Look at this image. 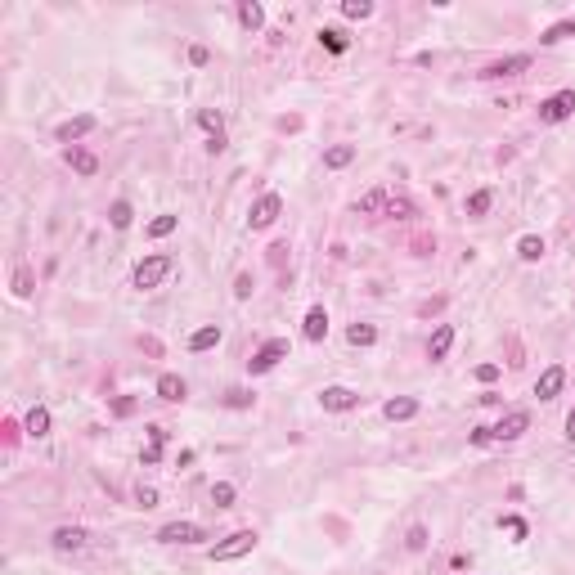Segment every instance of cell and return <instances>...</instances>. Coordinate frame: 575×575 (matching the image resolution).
<instances>
[{"label": "cell", "instance_id": "cell-36", "mask_svg": "<svg viewBox=\"0 0 575 575\" xmlns=\"http://www.w3.org/2000/svg\"><path fill=\"white\" fill-rule=\"evenodd\" d=\"M135 503L140 508H158V490H153V485H140V490H135Z\"/></svg>", "mask_w": 575, "mask_h": 575}, {"label": "cell", "instance_id": "cell-18", "mask_svg": "<svg viewBox=\"0 0 575 575\" xmlns=\"http://www.w3.org/2000/svg\"><path fill=\"white\" fill-rule=\"evenodd\" d=\"M54 549H59V553L85 549V531H81V526H59V531H54Z\"/></svg>", "mask_w": 575, "mask_h": 575}, {"label": "cell", "instance_id": "cell-21", "mask_svg": "<svg viewBox=\"0 0 575 575\" xmlns=\"http://www.w3.org/2000/svg\"><path fill=\"white\" fill-rule=\"evenodd\" d=\"M27 436H36V440L50 436V409H45V405H36L32 414H27Z\"/></svg>", "mask_w": 575, "mask_h": 575}, {"label": "cell", "instance_id": "cell-26", "mask_svg": "<svg viewBox=\"0 0 575 575\" xmlns=\"http://www.w3.org/2000/svg\"><path fill=\"white\" fill-rule=\"evenodd\" d=\"M517 256H522V261H540V256H544V238L540 234H526L522 243H517Z\"/></svg>", "mask_w": 575, "mask_h": 575}, {"label": "cell", "instance_id": "cell-7", "mask_svg": "<svg viewBox=\"0 0 575 575\" xmlns=\"http://www.w3.org/2000/svg\"><path fill=\"white\" fill-rule=\"evenodd\" d=\"M562 387H567V369H562V364H549V369L540 373V382H535V396L540 400H558Z\"/></svg>", "mask_w": 575, "mask_h": 575}, {"label": "cell", "instance_id": "cell-29", "mask_svg": "<svg viewBox=\"0 0 575 575\" xmlns=\"http://www.w3.org/2000/svg\"><path fill=\"white\" fill-rule=\"evenodd\" d=\"M490 203H494V189H476V194L467 198V216H485Z\"/></svg>", "mask_w": 575, "mask_h": 575}, {"label": "cell", "instance_id": "cell-9", "mask_svg": "<svg viewBox=\"0 0 575 575\" xmlns=\"http://www.w3.org/2000/svg\"><path fill=\"white\" fill-rule=\"evenodd\" d=\"M526 427H531V414H526V409H512V414H503L490 431H494V440H517Z\"/></svg>", "mask_w": 575, "mask_h": 575}, {"label": "cell", "instance_id": "cell-27", "mask_svg": "<svg viewBox=\"0 0 575 575\" xmlns=\"http://www.w3.org/2000/svg\"><path fill=\"white\" fill-rule=\"evenodd\" d=\"M176 229H180V216H153L149 220V238H167Z\"/></svg>", "mask_w": 575, "mask_h": 575}, {"label": "cell", "instance_id": "cell-15", "mask_svg": "<svg viewBox=\"0 0 575 575\" xmlns=\"http://www.w3.org/2000/svg\"><path fill=\"white\" fill-rule=\"evenodd\" d=\"M449 347H454V324H436V333L427 342V360H445Z\"/></svg>", "mask_w": 575, "mask_h": 575}, {"label": "cell", "instance_id": "cell-8", "mask_svg": "<svg viewBox=\"0 0 575 575\" xmlns=\"http://www.w3.org/2000/svg\"><path fill=\"white\" fill-rule=\"evenodd\" d=\"M198 540H203V526L194 522H171L158 531V544H198Z\"/></svg>", "mask_w": 575, "mask_h": 575}, {"label": "cell", "instance_id": "cell-10", "mask_svg": "<svg viewBox=\"0 0 575 575\" xmlns=\"http://www.w3.org/2000/svg\"><path fill=\"white\" fill-rule=\"evenodd\" d=\"M198 126H203L207 135H212V140H207V149H212V153L225 149V122H220V112H212V108H198Z\"/></svg>", "mask_w": 575, "mask_h": 575}, {"label": "cell", "instance_id": "cell-35", "mask_svg": "<svg viewBox=\"0 0 575 575\" xmlns=\"http://www.w3.org/2000/svg\"><path fill=\"white\" fill-rule=\"evenodd\" d=\"M378 207H387V194H382V189H373V194H364V198H360V212H364V216L378 212Z\"/></svg>", "mask_w": 575, "mask_h": 575}, {"label": "cell", "instance_id": "cell-37", "mask_svg": "<svg viewBox=\"0 0 575 575\" xmlns=\"http://www.w3.org/2000/svg\"><path fill=\"white\" fill-rule=\"evenodd\" d=\"M158 458H162V445H153V440H149V445L140 449V463H144V467H153Z\"/></svg>", "mask_w": 575, "mask_h": 575}, {"label": "cell", "instance_id": "cell-33", "mask_svg": "<svg viewBox=\"0 0 575 575\" xmlns=\"http://www.w3.org/2000/svg\"><path fill=\"white\" fill-rule=\"evenodd\" d=\"M405 549H409V553H423V549H427V526H409Z\"/></svg>", "mask_w": 575, "mask_h": 575}, {"label": "cell", "instance_id": "cell-42", "mask_svg": "<svg viewBox=\"0 0 575 575\" xmlns=\"http://www.w3.org/2000/svg\"><path fill=\"white\" fill-rule=\"evenodd\" d=\"M490 440H494L490 427H472V445H490Z\"/></svg>", "mask_w": 575, "mask_h": 575}, {"label": "cell", "instance_id": "cell-23", "mask_svg": "<svg viewBox=\"0 0 575 575\" xmlns=\"http://www.w3.org/2000/svg\"><path fill=\"white\" fill-rule=\"evenodd\" d=\"M347 342H351V347H373V342H378V328H373V324H351Z\"/></svg>", "mask_w": 575, "mask_h": 575}, {"label": "cell", "instance_id": "cell-39", "mask_svg": "<svg viewBox=\"0 0 575 575\" xmlns=\"http://www.w3.org/2000/svg\"><path fill=\"white\" fill-rule=\"evenodd\" d=\"M414 207L405 203V198H387V216H409Z\"/></svg>", "mask_w": 575, "mask_h": 575}, {"label": "cell", "instance_id": "cell-13", "mask_svg": "<svg viewBox=\"0 0 575 575\" xmlns=\"http://www.w3.org/2000/svg\"><path fill=\"white\" fill-rule=\"evenodd\" d=\"M63 158H68V167L76 171V176H85V180H90V176H99V158H94L90 149H76V144H72V149L63 153Z\"/></svg>", "mask_w": 575, "mask_h": 575}, {"label": "cell", "instance_id": "cell-20", "mask_svg": "<svg viewBox=\"0 0 575 575\" xmlns=\"http://www.w3.org/2000/svg\"><path fill=\"white\" fill-rule=\"evenodd\" d=\"M238 23H243L247 32H256V27H265V9L256 5V0H238Z\"/></svg>", "mask_w": 575, "mask_h": 575}, {"label": "cell", "instance_id": "cell-31", "mask_svg": "<svg viewBox=\"0 0 575 575\" xmlns=\"http://www.w3.org/2000/svg\"><path fill=\"white\" fill-rule=\"evenodd\" d=\"M32 288H36L32 270H27V265H18V270H14V297H32Z\"/></svg>", "mask_w": 575, "mask_h": 575}, {"label": "cell", "instance_id": "cell-1", "mask_svg": "<svg viewBox=\"0 0 575 575\" xmlns=\"http://www.w3.org/2000/svg\"><path fill=\"white\" fill-rule=\"evenodd\" d=\"M252 549H256V531H234V535H225L220 544H212L207 558H212V562H234V558H247Z\"/></svg>", "mask_w": 575, "mask_h": 575}, {"label": "cell", "instance_id": "cell-30", "mask_svg": "<svg viewBox=\"0 0 575 575\" xmlns=\"http://www.w3.org/2000/svg\"><path fill=\"white\" fill-rule=\"evenodd\" d=\"M234 499H238V490H234L229 481H216V485H212V503H216V508H234Z\"/></svg>", "mask_w": 575, "mask_h": 575}, {"label": "cell", "instance_id": "cell-4", "mask_svg": "<svg viewBox=\"0 0 575 575\" xmlns=\"http://www.w3.org/2000/svg\"><path fill=\"white\" fill-rule=\"evenodd\" d=\"M279 360H288V338H270L252 360H247V369H252V373H270Z\"/></svg>", "mask_w": 575, "mask_h": 575}, {"label": "cell", "instance_id": "cell-16", "mask_svg": "<svg viewBox=\"0 0 575 575\" xmlns=\"http://www.w3.org/2000/svg\"><path fill=\"white\" fill-rule=\"evenodd\" d=\"M158 396L171 400V405H180V400L189 396V382L180 378V373H162V378H158Z\"/></svg>", "mask_w": 575, "mask_h": 575}, {"label": "cell", "instance_id": "cell-11", "mask_svg": "<svg viewBox=\"0 0 575 575\" xmlns=\"http://www.w3.org/2000/svg\"><path fill=\"white\" fill-rule=\"evenodd\" d=\"M531 68V54H508V59H499V63H490L481 76H490V81H499V76H517V72H526Z\"/></svg>", "mask_w": 575, "mask_h": 575}, {"label": "cell", "instance_id": "cell-17", "mask_svg": "<svg viewBox=\"0 0 575 575\" xmlns=\"http://www.w3.org/2000/svg\"><path fill=\"white\" fill-rule=\"evenodd\" d=\"M328 338V310L324 306H310L306 310V342H324Z\"/></svg>", "mask_w": 575, "mask_h": 575}, {"label": "cell", "instance_id": "cell-2", "mask_svg": "<svg viewBox=\"0 0 575 575\" xmlns=\"http://www.w3.org/2000/svg\"><path fill=\"white\" fill-rule=\"evenodd\" d=\"M171 270H176V261H171L167 252H153V256H144V261L135 265V288H144V292H149V288H158V283L167 279Z\"/></svg>", "mask_w": 575, "mask_h": 575}, {"label": "cell", "instance_id": "cell-3", "mask_svg": "<svg viewBox=\"0 0 575 575\" xmlns=\"http://www.w3.org/2000/svg\"><path fill=\"white\" fill-rule=\"evenodd\" d=\"M575 112V90H558L553 99L540 103V122H549V126H558V122H567Z\"/></svg>", "mask_w": 575, "mask_h": 575}, {"label": "cell", "instance_id": "cell-22", "mask_svg": "<svg viewBox=\"0 0 575 575\" xmlns=\"http://www.w3.org/2000/svg\"><path fill=\"white\" fill-rule=\"evenodd\" d=\"M212 347H220V328L216 324H207V328H198L194 338H189V351H212Z\"/></svg>", "mask_w": 575, "mask_h": 575}, {"label": "cell", "instance_id": "cell-5", "mask_svg": "<svg viewBox=\"0 0 575 575\" xmlns=\"http://www.w3.org/2000/svg\"><path fill=\"white\" fill-rule=\"evenodd\" d=\"M279 216H283V198H279V194H261L247 220H252V229H270Z\"/></svg>", "mask_w": 575, "mask_h": 575}, {"label": "cell", "instance_id": "cell-41", "mask_svg": "<svg viewBox=\"0 0 575 575\" xmlns=\"http://www.w3.org/2000/svg\"><path fill=\"white\" fill-rule=\"evenodd\" d=\"M234 297H252V274H238V283H234Z\"/></svg>", "mask_w": 575, "mask_h": 575}, {"label": "cell", "instance_id": "cell-38", "mask_svg": "<svg viewBox=\"0 0 575 575\" xmlns=\"http://www.w3.org/2000/svg\"><path fill=\"white\" fill-rule=\"evenodd\" d=\"M499 364H476V382H494V378H499Z\"/></svg>", "mask_w": 575, "mask_h": 575}, {"label": "cell", "instance_id": "cell-24", "mask_svg": "<svg viewBox=\"0 0 575 575\" xmlns=\"http://www.w3.org/2000/svg\"><path fill=\"white\" fill-rule=\"evenodd\" d=\"M567 36H575V18H562V23H553L549 32L540 36V45H558V41H567Z\"/></svg>", "mask_w": 575, "mask_h": 575}, {"label": "cell", "instance_id": "cell-19", "mask_svg": "<svg viewBox=\"0 0 575 575\" xmlns=\"http://www.w3.org/2000/svg\"><path fill=\"white\" fill-rule=\"evenodd\" d=\"M356 162V144H333V149H324V167L328 171H342Z\"/></svg>", "mask_w": 575, "mask_h": 575}, {"label": "cell", "instance_id": "cell-28", "mask_svg": "<svg viewBox=\"0 0 575 575\" xmlns=\"http://www.w3.org/2000/svg\"><path fill=\"white\" fill-rule=\"evenodd\" d=\"M319 41H324V50L347 54V32H342V27H324V32H319Z\"/></svg>", "mask_w": 575, "mask_h": 575}, {"label": "cell", "instance_id": "cell-40", "mask_svg": "<svg viewBox=\"0 0 575 575\" xmlns=\"http://www.w3.org/2000/svg\"><path fill=\"white\" fill-rule=\"evenodd\" d=\"M207 59H212V54H207V45H194V50H189V63H194V68H203Z\"/></svg>", "mask_w": 575, "mask_h": 575}, {"label": "cell", "instance_id": "cell-32", "mask_svg": "<svg viewBox=\"0 0 575 575\" xmlns=\"http://www.w3.org/2000/svg\"><path fill=\"white\" fill-rule=\"evenodd\" d=\"M252 391H247V387H234V391H225V405L229 409H252Z\"/></svg>", "mask_w": 575, "mask_h": 575}, {"label": "cell", "instance_id": "cell-25", "mask_svg": "<svg viewBox=\"0 0 575 575\" xmlns=\"http://www.w3.org/2000/svg\"><path fill=\"white\" fill-rule=\"evenodd\" d=\"M108 220H112V229H131L135 212H131V203H126V198H117V203L108 207Z\"/></svg>", "mask_w": 575, "mask_h": 575}, {"label": "cell", "instance_id": "cell-34", "mask_svg": "<svg viewBox=\"0 0 575 575\" xmlns=\"http://www.w3.org/2000/svg\"><path fill=\"white\" fill-rule=\"evenodd\" d=\"M342 14H347V18H369L373 14V0H347V5H342Z\"/></svg>", "mask_w": 575, "mask_h": 575}, {"label": "cell", "instance_id": "cell-12", "mask_svg": "<svg viewBox=\"0 0 575 575\" xmlns=\"http://www.w3.org/2000/svg\"><path fill=\"white\" fill-rule=\"evenodd\" d=\"M414 414H418V400L414 396H396V400L382 405V418H387V423H409Z\"/></svg>", "mask_w": 575, "mask_h": 575}, {"label": "cell", "instance_id": "cell-44", "mask_svg": "<svg viewBox=\"0 0 575 575\" xmlns=\"http://www.w3.org/2000/svg\"><path fill=\"white\" fill-rule=\"evenodd\" d=\"M567 440H575V409L567 414Z\"/></svg>", "mask_w": 575, "mask_h": 575}, {"label": "cell", "instance_id": "cell-14", "mask_svg": "<svg viewBox=\"0 0 575 575\" xmlns=\"http://www.w3.org/2000/svg\"><path fill=\"white\" fill-rule=\"evenodd\" d=\"M90 131H94V117H90V112H81V117H68V122H59V131H54V135H59L63 144H72V140L90 135Z\"/></svg>", "mask_w": 575, "mask_h": 575}, {"label": "cell", "instance_id": "cell-43", "mask_svg": "<svg viewBox=\"0 0 575 575\" xmlns=\"http://www.w3.org/2000/svg\"><path fill=\"white\" fill-rule=\"evenodd\" d=\"M499 526H508V531H512V535H526V522H522V517H503Z\"/></svg>", "mask_w": 575, "mask_h": 575}, {"label": "cell", "instance_id": "cell-6", "mask_svg": "<svg viewBox=\"0 0 575 575\" xmlns=\"http://www.w3.org/2000/svg\"><path fill=\"white\" fill-rule=\"evenodd\" d=\"M319 405L328 409V414H347V409H360V391H351V387H324L319 391Z\"/></svg>", "mask_w": 575, "mask_h": 575}]
</instances>
